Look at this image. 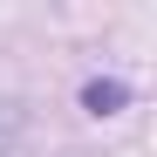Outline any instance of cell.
<instances>
[{"instance_id":"6da1fadb","label":"cell","mask_w":157,"mask_h":157,"mask_svg":"<svg viewBox=\"0 0 157 157\" xmlns=\"http://www.w3.org/2000/svg\"><path fill=\"white\" fill-rule=\"evenodd\" d=\"M116 102H123V89H116V82H109V89H102V82L89 89V109H96V116H109V109H116Z\"/></svg>"},{"instance_id":"7a4b0ae2","label":"cell","mask_w":157,"mask_h":157,"mask_svg":"<svg viewBox=\"0 0 157 157\" xmlns=\"http://www.w3.org/2000/svg\"><path fill=\"white\" fill-rule=\"evenodd\" d=\"M7 144H14V116H0V157H7Z\"/></svg>"}]
</instances>
